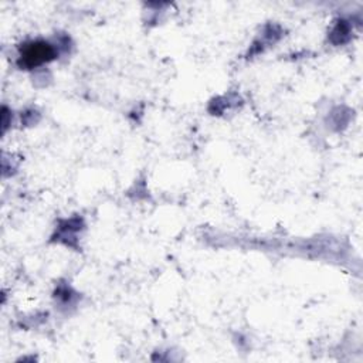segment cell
Wrapping results in <instances>:
<instances>
[{"label":"cell","mask_w":363,"mask_h":363,"mask_svg":"<svg viewBox=\"0 0 363 363\" xmlns=\"http://www.w3.org/2000/svg\"><path fill=\"white\" fill-rule=\"evenodd\" d=\"M55 48L41 40L26 43L20 48V57H18V65L21 68H37L48 61H51L55 57Z\"/></svg>","instance_id":"cell-1"}]
</instances>
